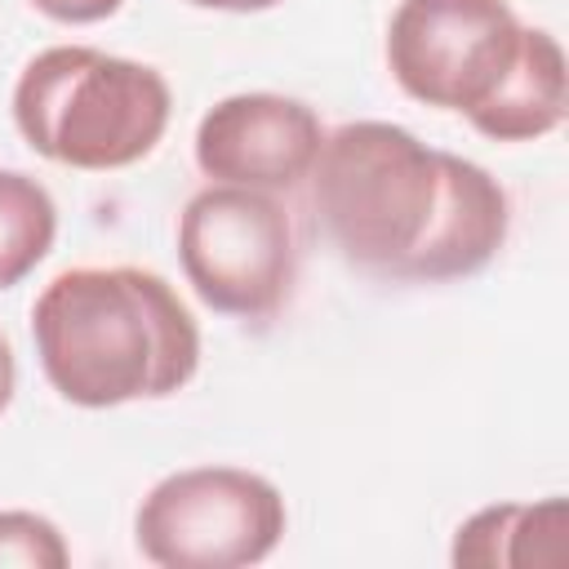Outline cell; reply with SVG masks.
<instances>
[{
  "instance_id": "obj_3",
  "label": "cell",
  "mask_w": 569,
  "mask_h": 569,
  "mask_svg": "<svg viewBox=\"0 0 569 569\" xmlns=\"http://www.w3.org/2000/svg\"><path fill=\"white\" fill-rule=\"evenodd\" d=\"M169 80L93 44L40 49L13 84L22 142L67 169H124L156 151L169 129Z\"/></svg>"
},
{
  "instance_id": "obj_13",
  "label": "cell",
  "mask_w": 569,
  "mask_h": 569,
  "mask_svg": "<svg viewBox=\"0 0 569 569\" xmlns=\"http://www.w3.org/2000/svg\"><path fill=\"white\" fill-rule=\"evenodd\" d=\"M44 18H53V22H71V27H80V22H102V18H111L124 0H31Z\"/></svg>"
},
{
  "instance_id": "obj_1",
  "label": "cell",
  "mask_w": 569,
  "mask_h": 569,
  "mask_svg": "<svg viewBox=\"0 0 569 569\" xmlns=\"http://www.w3.org/2000/svg\"><path fill=\"white\" fill-rule=\"evenodd\" d=\"M49 387L80 409L164 400L200 369V329L147 267H67L31 302Z\"/></svg>"
},
{
  "instance_id": "obj_7",
  "label": "cell",
  "mask_w": 569,
  "mask_h": 569,
  "mask_svg": "<svg viewBox=\"0 0 569 569\" xmlns=\"http://www.w3.org/2000/svg\"><path fill=\"white\" fill-rule=\"evenodd\" d=\"M325 129L320 116L284 93H231L213 102L196 124V164L213 182L289 191L316 156Z\"/></svg>"
},
{
  "instance_id": "obj_15",
  "label": "cell",
  "mask_w": 569,
  "mask_h": 569,
  "mask_svg": "<svg viewBox=\"0 0 569 569\" xmlns=\"http://www.w3.org/2000/svg\"><path fill=\"white\" fill-rule=\"evenodd\" d=\"M196 9H222V13H258V9H271L280 0H187Z\"/></svg>"
},
{
  "instance_id": "obj_4",
  "label": "cell",
  "mask_w": 569,
  "mask_h": 569,
  "mask_svg": "<svg viewBox=\"0 0 569 569\" xmlns=\"http://www.w3.org/2000/svg\"><path fill=\"white\" fill-rule=\"evenodd\" d=\"M284 493L244 467H182L147 489L133 516L142 560L160 569H244L284 538Z\"/></svg>"
},
{
  "instance_id": "obj_2",
  "label": "cell",
  "mask_w": 569,
  "mask_h": 569,
  "mask_svg": "<svg viewBox=\"0 0 569 569\" xmlns=\"http://www.w3.org/2000/svg\"><path fill=\"white\" fill-rule=\"evenodd\" d=\"M307 178L333 249L369 276L413 284L445 209L449 151L391 120H347L325 133Z\"/></svg>"
},
{
  "instance_id": "obj_11",
  "label": "cell",
  "mask_w": 569,
  "mask_h": 569,
  "mask_svg": "<svg viewBox=\"0 0 569 569\" xmlns=\"http://www.w3.org/2000/svg\"><path fill=\"white\" fill-rule=\"evenodd\" d=\"M58 236V204L22 169H0V289L27 280Z\"/></svg>"
},
{
  "instance_id": "obj_6",
  "label": "cell",
  "mask_w": 569,
  "mask_h": 569,
  "mask_svg": "<svg viewBox=\"0 0 569 569\" xmlns=\"http://www.w3.org/2000/svg\"><path fill=\"white\" fill-rule=\"evenodd\" d=\"M525 22L507 0H400L387 22L396 84L440 111H480L511 76Z\"/></svg>"
},
{
  "instance_id": "obj_12",
  "label": "cell",
  "mask_w": 569,
  "mask_h": 569,
  "mask_svg": "<svg viewBox=\"0 0 569 569\" xmlns=\"http://www.w3.org/2000/svg\"><path fill=\"white\" fill-rule=\"evenodd\" d=\"M71 560L53 520L36 511H0V569H62Z\"/></svg>"
},
{
  "instance_id": "obj_5",
  "label": "cell",
  "mask_w": 569,
  "mask_h": 569,
  "mask_svg": "<svg viewBox=\"0 0 569 569\" xmlns=\"http://www.w3.org/2000/svg\"><path fill=\"white\" fill-rule=\"evenodd\" d=\"M178 262L204 307L267 320L298 276L293 222L276 191L209 182L178 213Z\"/></svg>"
},
{
  "instance_id": "obj_8",
  "label": "cell",
  "mask_w": 569,
  "mask_h": 569,
  "mask_svg": "<svg viewBox=\"0 0 569 569\" xmlns=\"http://www.w3.org/2000/svg\"><path fill=\"white\" fill-rule=\"evenodd\" d=\"M507 227H511V200H507L502 182L485 164L449 151L445 209H440V222H436L427 253L413 267V284H440V280L476 276L502 249Z\"/></svg>"
},
{
  "instance_id": "obj_14",
  "label": "cell",
  "mask_w": 569,
  "mask_h": 569,
  "mask_svg": "<svg viewBox=\"0 0 569 569\" xmlns=\"http://www.w3.org/2000/svg\"><path fill=\"white\" fill-rule=\"evenodd\" d=\"M13 387H18V365H13V347H9V338L0 333V413H4L9 400H13Z\"/></svg>"
},
{
  "instance_id": "obj_10",
  "label": "cell",
  "mask_w": 569,
  "mask_h": 569,
  "mask_svg": "<svg viewBox=\"0 0 569 569\" xmlns=\"http://www.w3.org/2000/svg\"><path fill=\"white\" fill-rule=\"evenodd\" d=\"M565 111H569L565 49L551 31L525 27V44H520V58H516L511 76L467 120H471V129H480L493 142H529V138H542V133L560 129Z\"/></svg>"
},
{
  "instance_id": "obj_9",
  "label": "cell",
  "mask_w": 569,
  "mask_h": 569,
  "mask_svg": "<svg viewBox=\"0 0 569 569\" xmlns=\"http://www.w3.org/2000/svg\"><path fill=\"white\" fill-rule=\"evenodd\" d=\"M569 556V502H493L467 516L453 533V565L476 569H560Z\"/></svg>"
}]
</instances>
